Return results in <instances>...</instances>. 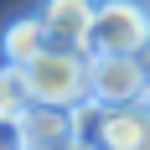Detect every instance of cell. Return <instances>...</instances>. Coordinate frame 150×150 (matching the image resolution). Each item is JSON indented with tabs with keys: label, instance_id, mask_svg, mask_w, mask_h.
Returning <instances> with one entry per match:
<instances>
[{
	"label": "cell",
	"instance_id": "obj_1",
	"mask_svg": "<svg viewBox=\"0 0 150 150\" xmlns=\"http://www.w3.org/2000/svg\"><path fill=\"white\" fill-rule=\"evenodd\" d=\"M31 104H57V109H78L88 98V52L78 47H47L21 67Z\"/></svg>",
	"mask_w": 150,
	"mask_h": 150
},
{
	"label": "cell",
	"instance_id": "obj_2",
	"mask_svg": "<svg viewBox=\"0 0 150 150\" xmlns=\"http://www.w3.org/2000/svg\"><path fill=\"white\" fill-rule=\"evenodd\" d=\"M145 36H150V11L140 0H98L83 52L88 57H98V52H135Z\"/></svg>",
	"mask_w": 150,
	"mask_h": 150
},
{
	"label": "cell",
	"instance_id": "obj_3",
	"mask_svg": "<svg viewBox=\"0 0 150 150\" xmlns=\"http://www.w3.org/2000/svg\"><path fill=\"white\" fill-rule=\"evenodd\" d=\"M88 98L104 104V109L145 104L150 88L135 67V52H98V57H88Z\"/></svg>",
	"mask_w": 150,
	"mask_h": 150
},
{
	"label": "cell",
	"instance_id": "obj_4",
	"mask_svg": "<svg viewBox=\"0 0 150 150\" xmlns=\"http://www.w3.org/2000/svg\"><path fill=\"white\" fill-rule=\"evenodd\" d=\"M98 145L104 150H150V104H124V109H104L98 119Z\"/></svg>",
	"mask_w": 150,
	"mask_h": 150
},
{
	"label": "cell",
	"instance_id": "obj_5",
	"mask_svg": "<svg viewBox=\"0 0 150 150\" xmlns=\"http://www.w3.org/2000/svg\"><path fill=\"white\" fill-rule=\"evenodd\" d=\"M93 0H42V26L47 36H52V47H78L83 52V42H88V26H93Z\"/></svg>",
	"mask_w": 150,
	"mask_h": 150
},
{
	"label": "cell",
	"instance_id": "obj_6",
	"mask_svg": "<svg viewBox=\"0 0 150 150\" xmlns=\"http://www.w3.org/2000/svg\"><path fill=\"white\" fill-rule=\"evenodd\" d=\"M21 135H26V150H62L67 140H78L73 109H57V104H31L26 114H21Z\"/></svg>",
	"mask_w": 150,
	"mask_h": 150
},
{
	"label": "cell",
	"instance_id": "obj_7",
	"mask_svg": "<svg viewBox=\"0 0 150 150\" xmlns=\"http://www.w3.org/2000/svg\"><path fill=\"white\" fill-rule=\"evenodd\" d=\"M52 47V36H47V26H42V16H16L11 26L0 31V57L11 62V67H26L36 52H47Z\"/></svg>",
	"mask_w": 150,
	"mask_h": 150
},
{
	"label": "cell",
	"instance_id": "obj_8",
	"mask_svg": "<svg viewBox=\"0 0 150 150\" xmlns=\"http://www.w3.org/2000/svg\"><path fill=\"white\" fill-rule=\"evenodd\" d=\"M31 109V93H26V78H21V67H0V119H21Z\"/></svg>",
	"mask_w": 150,
	"mask_h": 150
},
{
	"label": "cell",
	"instance_id": "obj_9",
	"mask_svg": "<svg viewBox=\"0 0 150 150\" xmlns=\"http://www.w3.org/2000/svg\"><path fill=\"white\" fill-rule=\"evenodd\" d=\"M0 150H26V135H21V119H0Z\"/></svg>",
	"mask_w": 150,
	"mask_h": 150
},
{
	"label": "cell",
	"instance_id": "obj_10",
	"mask_svg": "<svg viewBox=\"0 0 150 150\" xmlns=\"http://www.w3.org/2000/svg\"><path fill=\"white\" fill-rule=\"evenodd\" d=\"M135 67H140V78H145V88H150V36L135 47Z\"/></svg>",
	"mask_w": 150,
	"mask_h": 150
},
{
	"label": "cell",
	"instance_id": "obj_11",
	"mask_svg": "<svg viewBox=\"0 0 150 150\" xmlns=\"http://www.w3.org/2000/svg\"><path fill=\"white\" fill-rule=\"evenodd\" d=\"M62 150H104V145H98V140H83V135H78V140H67Z\"/></svg>",
	"mask_w": 150,
	"mask_h": 150
}]
</instances>
